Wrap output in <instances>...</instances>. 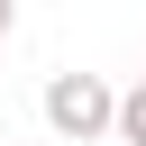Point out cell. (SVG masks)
I'll return each instance as SVG.
<instances>
[{
    "label": "cell",
    "mask_w": 146,
    "mask_h": 146,
    "mask_svg": "<svg viewBox=\"0 0 146 146\" xmlns=\"http://www.w3.org/2000/svg\"><path fill=\"white\" fill-rule=\"evenodd\" d=\"M110 73H46V128L73 137V146H100L110 137Z\"/></svg>",
    "instance_id": "obj_1"
},
{
    "label": "cell",
    "mask_w": 146,
    "mask_h": 146,
    "mask_svg": "<svg viewBox=\"0 0 146 146\" xmlns=\"http://www.w3.org/2000/svg\"><path fill=\"white\" fill-rule=\"evenodd\" d=\"M110 137H119V146H146V82H128V91L110 100Z\"/></svg>",
    "instance_id": "obj_2"
},
{
    "label": "cell",
    "mask_w": 146,
    "mask_h": 146,
    "mask_svg": "<svg viewBox=\"0 0 146 146\" xmlns=\"http://www.w3.org/2000/svg\"><path fill=\"white\" fill-rule=\"evenodd\" d=\"M0 46H9V0H0Z\"/></svg>",
    "instance_id": "obj_3"
},
{
    "label": "cell",
    "mask_w": 146,
    "mask_h": 146,
    "mask_svg": "<svg viewBox=\"0 0 146 146\" xmlns=\"http://www.w3.org/2000/svg\"><path fill=\"white\" fill-rule=\"evenodd\" d=\"M137 82H146V73H137Z\"/></svg>",
    "instance_id": "obj_4"
},
{
    "label": "cell",
    "mask_w": 146,
    "mask_h": 146,
    "mask_svg": "<svg viewBox=\"0 0 146 146\" xmlns=\"http://www.w3.org/2000/svg\"><path fill=\"white\" fill-rule=\"evenodd\" d=\"M0 146H9V137H0Z\"/></svg>",
    "instance_id": "obj_5"
}]
</instances>
